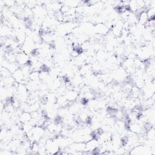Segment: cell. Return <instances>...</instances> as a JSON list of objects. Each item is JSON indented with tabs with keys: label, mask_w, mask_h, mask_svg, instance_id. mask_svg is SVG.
I'll use <instances>...</instances> for the list:
<instances>
[{
	"label": "cell",
	"mask_w": 155,
	"mask_h": 155,
	"mask_svg": "<svg viewBox=\"0 0 155 155\" xmlns=\"http://www.w3.org/2000/svg\"><path fill=\"white\" fill-rule=\"evenodd\" d=\"M70 148L71 150H74V151H82L85 149V143L80 142H76L73 143H72L70 146Z\"/></svg>",
	"instance_id": "10"
},
{
	"label": "cell",
	"mask_w": 155,
	"mask_h": 155,
	"mask_svg": "<svg viewBox=\"0 0 155 155\" xmlns=\"http://www.w3.org/2000/svg\"><path fill=\"white\" fill-rule=\"evenodd\" d=\"M29 59H30L28 54L24 51L18 53L16 55V62L20 65H25Z\"/></svg>",
	"instance_id": "2"
},
{
	"label": "cell",
	"mask_w": 155,
	"mask_h": 155,
	"mask_svg": "<svg viewBox=\"0 0 155 155\" xmlns=\"http://www.w3.org/2000/svg\"><path fill=\"white\" fill-rule=\"evenodd\" d=\"M94 30L99 35H106L109 30L108 27L103 23H98L95 25Z\"/></svg>",
	"instance_id": "5"
},
{
	"label": "cell",
	"mask_w": 155,
	"mask_h": 155,
	"mask_svg": "<svg viewBox=\"0 0 155 155\" xmlns=\"http://www.w3.org/2000/svg\"><path fill=\"white\" fill-rule=\"evenodd\" d=\"M98 141L95 139H90L85 143V149L88 151H92L98 147Z\"/></svg>",
	"instance_id": "8"
},
{
	"label": "cell",
	"mask_w": 155,
	"mask_h": 155,
	"mask_svg": "<svg viewBox=\"0 0 155 155\" xmlns=\"http://www.w3.org/2000/svg\"><path fill=\"white\" fill-rule=\"evenodd\" d=\"M149 150H150V148H148L146 146L143 145H139L134 148L131 152H130L131 154H149L148 152Z\"/></svg>",
	"instance_id": "4"
},
{
	"label": "cell",
	"mask_w": 155,
	"mask_h": 155,
	"mask_svg": "<svg viewBox=\"0 0 155 155\" xmlns=\"http://www.w3.org/2000/svg\"><path fill=\"white\" fill-rule=\"evenodd\" d=\"M147 14L148 18V19H154L155 15V8L154 7L150 8L147 11Z\"/></svg>",
	"instance_id": "13"
},
{
	"label": "cell",
	"mask_w": 155,
	"mask_h": 155,
	"mask_svg": "<svg viewBox=\"0 0 155 155\" xmlns=\"http://www.w3.org/2000/svg\"><path fill=\"white\" fill-rule=\"evenodd\" d=\"M33 15L37 17L38 19L43 17L45 15V10L41 6H36L34 8L32 9Z\"/></svg>",
	"instance_id": "7"
},
{
	"label": "cell",
	"mask_w": 155,
	"mask_h": 155,
	"mask_svg": "<svg viewBox=\"0 0 155 155\" xmlns=\"http://www.w3.org/2000/svg\"><path fill=\"white\" fill-rule=\"evenodd\" d=\"M97 58L99 61H103L106 58V54L102 51H99L97 54Z\"/></svg>",
	"instance_id": "15"
},
{
	"label": "cell",
	"mask_w": 155,
	"mask_h": 155,
	"mask_svg": "<svg viewBox=\"0 0 155 155\" xmlns=\"http://www.w3.org/2000/svg\"><path fill=\"white\" fill-rule=\"evenodd\" d=\"M28 79L31 81H38L40 80V73L39 71L33 70L31 71L28 76Z\"/></svg>",
	"instance_id": "12"
},
{
	"label": "cell",
	"mask_w": 155,
	"mask_h": 155,
	"mask_svg": "<svg viewBox=\"0 0 155 155\" xmlns=\"http://www.w3.org/2000/svg\"><path fill=\"white\" fill-rule=\"evenodd\" d=\"M65 96L68 102H73L77 99L78 97V93L76 91L73 90V89H71L66 92Z\"/></svg>",
	"instance_id": "6"
},
{
	"label": "cell",
	"mask_w": 155,
	"mask_h": 155,
	"mask_svg": "<svg viewBox=\"0 0 155 155\" xmlns=\"http://www.w3.org/2000/svg\"><path fill=\"white\" fill-rule=\"evenodd\" d=\"M124 23L122 20H118L112 27V34L115 37H120L122 36V32L124 29Z\"/></svg>",
	"instance_id": "1"
},
{
	"label": "cell",
	"mask_w": 155,
	"mask_h": 155,
	"mask_svg": "<svg viewBox=\"0 0 155 155\" xmlns=\"http://www.w3.org/2000/svg\"><path fill=\"white\" fill-rule=\"evenodd\" d=\"M12 76L13 77V78L15 79V81L19 84H23V82L25 81V76L22 71L21 69L18 68V70H16L13 74H12Z\"/></svg>",
	"instance_id": "3"
},
{
	"label": "cell",
	"mask_w": 155,
	"mask_h": 155,
	"mask_svg": "<svg viewBox=\"0 0 155 155\" xmlns=\"http://www.w3.org/2000/svg\"><path fill=\"white\" fill-rule=\"evenodd\" d=\"M31 119V113L28 111H22L21 114L19 115V120L24 124L29 122Z\"/></svg>",
	"instance_id": "9"
},
{
	"label": "cell",
	"mask_w": 155,
	"mask_h": 155,
	"mask_svg": "<svg viewBox=\"0 0 155 155\" xmlns=\"http://www.w3.org/2000/svg\"><path fill=\"white\" fill-rule=\"evenodd\" d=\"M136 16H137L138 22L142 25H145L148 21V18L146 11H143Z\"/></svg>",
	"instance_id": "11"
},
{
	"label": "cell",
	"mask_w": 155,
	"mask_h": 155,
	"mask_svg": "<svg viewBox=\"0 0 155 155\" xmlns=\"http://www.w3.org/2000/svg\"><path fill=\"white\" fill-rule=\"evenodd\" d=\"M146 134H147V138H148L149 140H152V141L154 140L155 133H154V128H151V129L149 130L148 131H147Z\"/></svg>",
	"instance_id": "14"
}]
</instances>
